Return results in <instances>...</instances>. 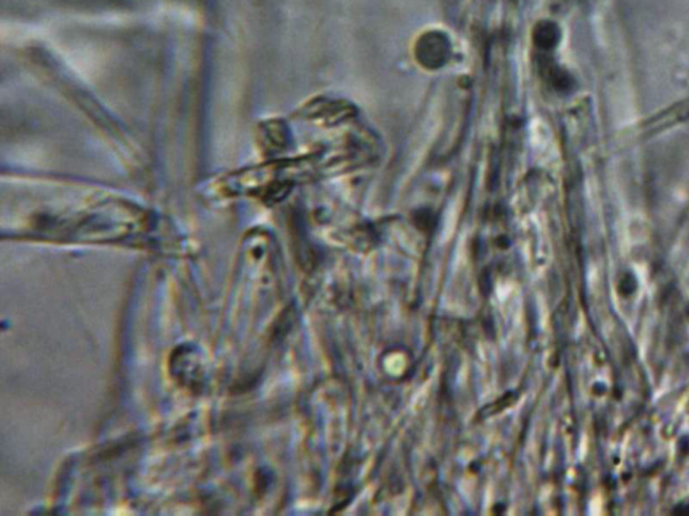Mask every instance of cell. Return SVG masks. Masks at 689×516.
<instances>
[{
	"mask_svg": "<svg viewBox=\"0 0 689 516\" xmlns=\"http://www.w3.org/2000/svg\"><path fill=\"white\" fill-rule=\"evenodd\" d=\"M535 37H536V42L539 46L551 48V47L555 46L559 41V30L553 24L543 22L537 26Z\"/></svg>",
	"mask_w": 689,
	"mask_h": 516,
	"instance_id": "1",
	"label": "cell"
}]
</instances>
